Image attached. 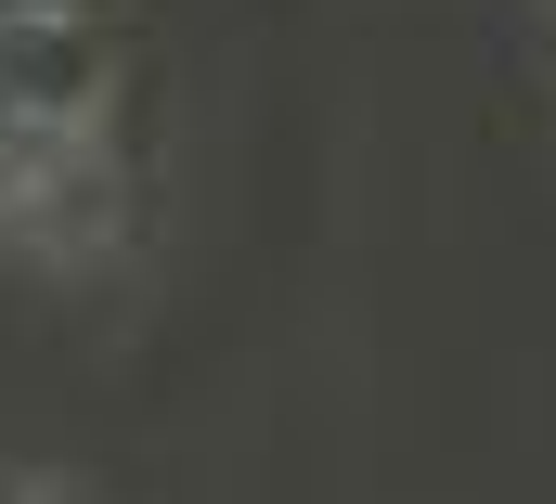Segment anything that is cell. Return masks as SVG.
Returning a JSON list of instances; mask_svg holds the SVG:
<instances>
[{
    "label": "cell",
    "instance_id": "6da1fadb",
    "mask_svg": "<svg viewBox=\"0 0 556 504\" xmlns=\"http://www.w3.org/2000/svg\"><path fill=\"white\" fill-rule=\"evenodd\" d=\"M130 13L117 0H0V234L52 272L130 247Z\"/></svg>",
    "mask_w": 556,
    "mask_h": 504
}]
</instances>
